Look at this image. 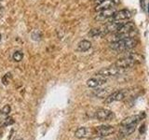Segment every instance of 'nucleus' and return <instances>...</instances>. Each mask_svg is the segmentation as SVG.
Listing matches in <instances>:
<instances>
[{
    "instance_id": "nucleus-25",
    "label": "nucleus",
    "mask_w": 149,
    "mask_h": 140,
    "mask_svg": "<svg viewBox=\"0 0 149 140\" xmlns=\"http://www.w3.org/2000/svg\"><path fill=\"white\" fill-rule=\"evenodd\" d=\"M144 131H146V124H143V126L141 128H140V133L141 134H143Z\"/></svg>"
},
{
    "instance_id": "nucleus-20",
    "label": "nucleus",
    "mask_w": 149,
    "mask_h": 140,
    "mask_svg": "<svg viewBox=\"0 0 149 140\" xmlns=\"http://www.w3.org/2000/svg\"><path fill=\"white\" fill-rule=\"evenodd\" d=\"M10 78H11V76H10V74H9V73H8L7 75H5V76L3 77V78H2L3 84H5V85H8V82H9V79H10Z\"/></svg>"
},
{
    "instance_id": "nucleus-6",
    "label": "nucleus",
    "mask_w": 149,
    "mask_h": 140,
    "mask_svg": "<svg viewBox=\"0 0 149 140\" xmlns=\"http://www.w3.org/2000/svg\"><path fill=\"white\" fill-rule=\"evenodd\" d=\"M119 3V0H104L102 2L96 5L95 11L99 12L102 10H105V9L113 8L116 5Z\"/></svg>"
},
{
    "instance_id": "nucleus-24",
    "label": "nucleus",
    "mask_w": 149,
    "mask_h": 140,
    "mask_svg": "<svg viewBox=\"0 0 149 140\" xmlns=\"http://www.w3.org/2000/svg\"><path fill=\"white\" fill-rule=\"evenodd\" d=\"M6 125H8V124H11V123H13V120H12V119L11 118H8L7 120H6Z\"/></svg>"
},
{
    "instance_id": "nucleus-31",
    "label": "nucleus",
    "mask_w": 149,
    "mask_h": 140,
    "mask_svg": "<svg viewBox=\"0 0 149 140\" xmlns=\"http://www.w3.org/2000/svg\"><path fill=\"white\" fill-rule=\"evenodd\" d=\"M0 1H2V0H0Z\"/></svg>"
},
{
    "instance_id": "nucleus-2",
    "label": "nucleus",
    "mask_w": 149,
    "mask_h": 140,
    "mask_svg": "<svg viewBox=\"0 0 149 140\" xmlns=\"http://www.w3.org/2000/svg\"><path fill=\"white\" fill-rule=\"evenodd\" d=\"M137 39L132 37V38H125L113 41L110 44V48L113 50L118 51V52H126V51H129L130 50L133 49L137 45Z\"/></svg>"
},
{
    "instance_id": "nucleus-9",
    "label": "nucleus",
    "mask_w": 149,
    "mask_h": 140,
    "mask_svg": "<svg viewBox=\"0 0 149 140\" xmlns=\"http://www.w3.org/2000/svg\"><path fill=\"white\" fill-rule=\"evenodd\" d=\"M116 132L115 127L111 125H101L98 126L96 128V133L100 135V136H108V135L114 134Z\"/></svg>"
},
{
    "instance_id": "nucleus-29",
    "label": "nucleus",
    "mask_w": 149,
    "mask_h": 140,
    "mask_svg": "<svg viewBox=\"0 0 149 140\" xmlns=\"http://www.w3.org/2000/svg\"><path fill=\"white\" fill-rule=\"evenodd\" d=\"M148 13H149V4H148Z\"/></svg>"
},
{
    "instance_id": "nucleus-12",
    "label": "nucleus",
    "mask_w": 149,
    "mask_h": 140,
    "mask_svg": "<svg viewBox=\"0 0 149 140\" xmlns=\"http://www.w3.org/2000/svg\"><path fill=\"white\" fill-rule=\"evenodd\" d=\"M115 9L113 8H109V9H105V10H102L98 12V15H96L95 20L96 21H105L107 19H111L113 14L115 13Z\"/></svg>"
},
{
    "instance_id": "nucleus-21",
    "label": "nucleus",
    "mask_w": 149,
    "mask_h": 140,
    "mask_svg": "<svg viewBox=\"0 0 149 140\" xmlns=\"http://www.w3.org/2000/svg\"><path fill=\"white\" fill-rule=\"evenodd\" d=\"M32 37H33V39H35V40H39V39H40V37H41V33H40L39 31L33 32Z\"/></svg>"
},
{
    "instance_id": "nucleus-19",
    "label": "nucleus",
    "mask_w": 149,
    "mask_h": 140,
    "mask_svg": "<svg viewBox=\"0 0 149 140\" xmlns=\"http://www.w3.org/2000/svg\"><path fill=\"white\" fill-rule=\"evenodd\" d=\"M23 58V54L22 51H16L13 54V59L16 61V62H21Z\"/></svg>"
},
{
    "instance_id": "nucleus-23",
    "label": "nucleus",
    "mask_w": 149,
    "mask_h": 140,
    "mask_svg": "<svg viewBox=\"0 0 149 140\" xmlns=\"http://www.w3.org/2000/svg\"><path fill=\"white\" fill-rule=\"evenodd\" d=\"M140 6H141V8L146 9V0H140Z\"/></svg>"
},
{
    "instance_id": "nucleus-27",
    "label": "nucleus",
    "mask_w": 149,
    "mask_h": 140,
    "mask_svg": "<svg viewBox=\"0 0 149 140\" xmlns=\"http://www.w3.org/2000/svg\"><path fill=\"white\" fill-rule=\"evenodd\" d=\"M104 0H95V3L96 4H99V3H101V2H102Z\"/></svg>"
},
{
    "instance_id": "nucleus-10",
    "label": "nucleus",
    "mask_w": 149,
    "mask_h": 140,
    "mask_svg": "<svg viewBox=\"0 0 149 140\" xmlns=\"http://www.w3.org/2000/svg\"><path fill=\"white\" fill-rule=\"evenodd\" d=\"M123 21H110L105 24L104 30L107 33H116L120 28V26L123 24Z\"/></svg>"
},
{
    "instance_id": "nucleus-17",
    "label": "nucleus",
    "mask_w": 149,
    "mask_h": 140,
    "mask_svg": "<svg viewBox=\"0 0 149 140\" xmlns=\"http://www.w3.org/2000/svg\"><path fill=\"white\" fill-rule=\"evenodd\" d=\"M88 35L92 37H98V36H102L106 35V32H105V30H102L100 28H93V29H91Z\"/></svg>"
},
{
    "instance_id": "nucleus-15",
    "label": "nucleus",
    "mask_w": 149,
    "mask_h": 140,
    "mask_svg": "<svg viewBox=\"0 0 149 140\" xmlns=\"http://www.w3.org/2000/svg\"><path fill=\"white\" fill-rule=\"evenodd\" d=\"M88 129L86 128V127H80L78 128L76 133H74V135H76L77 138H84V137H87L88 136Z\"/></svg>"
},
{
    "instance_id": "nucleus-22",
    "label": "nucleus",
    "mask_w": 149,
    "mask_h": 140,
    "mask_svg": "<svg viewBox=\"0 0 149 140\" xmlns=\"http://www.w3.org/2000/svg\"><path fill=\"white\" fill-rule=\"evenodd\" d=\"M2 113L3 114H8L9 112H10V106H9L8 105H6L3 108H2Z\"/></svg>"
},
{
    "instance_id": "nucleus-13",
    "label": "nucleus",
    "mask_w": 149,
    "mask_h": 140,
    "mask_svg": "<svg viewBox=\"0 0 149 140\" xmlns=\"http://www.w3.org/2000/svg\"><path fill=\"white\" fill-rule=\"evenodd\" d=\"M135 30V25L132 22H124L122 25L120 26V28L116 32V34H126V33H130Z\"/></svg>"
},
{
    "instance_id": "nucleus-16",
    "label": "nucleus",
    "mask_w": 149,
    "mask_h": 140,
    "mask_svg": "<svg viewBox=\"0 0 149 140\" xmlns=\"http://www.w3.org/2000/svg\"><path fill=\"white\" fill-rule=\"evenodd\" d=\"M94 94L99 97H106L107 95L110 94V88H104V89H97V90L94 92Z\"/></svg>"
},
{
    "instance_id": "nucleus-30",
    "label": "nucleus",
    "mask_w": 149,
    "mask_h": 140,
    "mask_svg": "<svg viewBox=\"0 0 149 140\" xmlns=\"http://www.w3.org/2000/svg\"><path fill=\"white\" fill-rule=\"evenodd\" d=\"M16 140H22V139H16Z\"/></svg>"
},
{
    "instance_id": "nucleus-18",
    "label": "nucleus",
    "mask_w": 149,
    "mask_h": 140,
    "mask_svg": "<svg viewBox=\"0 0 149 140\" xmlns=\"http://www.w3.org/2000/svg\"><path fill=\"white\" fill-rule=\"evenodd\" d=\"M135 131V126H127V127H122L120 130V134L122 136H128L132 134Z\"/></svg>"
},
{
    "instance_id": "nucleus-26",
    "label": "nucleus",
    "mask_w": 149,
    "mask_h": 140,
    "mask_svg": "<svg viewBox=\"0 0 149 140\" xmlns=\"http://www.w3.org/2000/svg\"><path fill=\"white\" fill-rule=\"evenodd\" d=\"M92 140H106L104 136H100V135H99V136H97V137H94V138H93Z\"/></svg>"
},
{
    "instance_id": "nucleus-8",
    "label": "nucleus",
    "mask_w": 149,
    "mask_h": 140,
    "mask_svg": "<svg viewBox=\"0 0 149 140\" xmlns=\"http://www.w3.org/2000/svg\"><path fill=\"white\" fill-rule=\"evenodd\" d=\"M132 17V13L129 9H121L118 11H115L111 21H126Z\"/></svg>"
},
{
    "instance_id": "nucleus-11",
    "label": "nucleus",
    "mask_w": 149,
    "mask_h": 140,
    "mask_svg": "<svg viewBox=\"0 0 149 140\" xmlns=\"http://www.w3.org/2000/svg\"><path fill=\"white\" fill-rule=\"evenodd\" d=\"M106 82V78L98 76L97 78H91L87 80V86L90 88H98Z\"/></svg>"
},
{
    "instance_id": "nucleus-14",
    "label": "nucleus",
    "mask_w": 149,
    "mask_h": 140,
    "mask_svg": "<svg viewBox=\"0 0 149 140\" xmlns=\"http://www.w3.org/2000/svg\"><path fill=\"white\" fill-rule=\"evenodd\" d=\"M91 47V43L88 40H81L77 45V50L79 51H87L88 50H90Z\"/></svg>"
},
{
    "instance_id": "nucleus-28",
    "label": "nucleus",
    "mask_w": 149,
    "mask_h": 140,
    "mask_svg": "<svg viewBox=\"0 0 149 140\" xmlns=\"http://www.w3.org/2000/svg\"><path fill=\"white\" fill-rule=\"evenodd\" d=\"M1 37H2V36H1V34H0V40H1Z\"/></svg>"
},
{
    "instance_id": "nucleus-1",
    "label": "nucleus",
    "mask_w": 149,
    "mask_h": 140,
    "mask_svg": "<svg viewBox=\"0 0 149 140\" xmlns=\"http://www.w3.org/2000/svg\"><path fill=\"white\" fill-rule=\"evenodd\" d=\"M142 61H143V57L141 55H139L138 53H134V52H129L128 54H126L124 57L116 61L115 65L125 70L127 68L132 67L140 63H142Z\"/></svg>"
},
{
    "instance_id": "nucleus-3",
    "label": "nucleus",
    "mask_w": 149,
    "mask_h": 140,
    "mask_svg": "<svg viewBox=\"0 0 149 140\" xmlns=\"http://www.w3.org/2000/svg\"><path fill=\"white\" fill-rule=\"evenodd\" d=\"M124 72V69L122 68H119L118 66H109V67H105V68H102L101 69L99 72L97 73V76H100L102 78H111V77H116L118 75L122 74Z\"/></svg>"
},
{
    "instance_id": "nucleus-4",
    "label": "nucleus",
    "mask_w": 149,
    "mask_h": 140,
    "mask_svg": "<svg viewBox=\"0 0 149 140\" xmlns=\"http://www.w3.org/2000/svg\"><path fill=\"white\" fill-rule=\"evenodd\" d=\"M127 96V91L126 90H118L111 92L109 95L105 97L104 103L105 104H111L116 101H122Z\"/></svg>"
},
{
    "instance_id": "nucleus-5",
    "label": "nucleus",
    "mask_w": 149,
    "mask_h": 140,
    "mask_svg": "<svg viewBox=\"0 0 149 140\" xmlns=\"http://www.w3.org/2000/svg\"><path fill=\"white\" fill-rule=\"evenodd\" d=\"M146 114L144 113H141V114H137V115H132L130 116L128 118L124 119L122 121H121V127H127V126H136L140 121H141L142 119L144 118Z\"/></svg>"
},
{
    "instance_id": "nucleus-7",
    "label": "nucleus",
    "mask_w": 149,
    "mask_h": 140,
    "mask_svg": "<svg viewBox=\"0 0 149 140\" xmlns=\"http://www.w3.org/2000/svg\"><path fill=\"white\" fill-rule=\"evenodd\" d=\"M95 116H96L97 120H102V121L110 120L115 117L113 112L109 109H105V108H101L99 110H97Z\"/></svg>"
}]
</instances>
